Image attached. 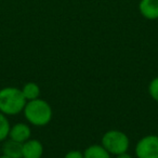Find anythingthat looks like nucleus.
<instances>
[{"mask_svg": "<svg viewBox=\"0 0 158 158\" xmlns=\"http://www.w3.org/2000/svg\"><path fill=\"white\" fill-rule=\"evenodd\" d=\"M101 145L112 156H117L129 151L130 140L123 131L112 129L102 135Z\"/></svg>", "mask_w": 158, "mask_h": 158, "instance_id": "3", "label": "nucleus"}, {"mask_svg": "<svg viewBox=\"0 0 158 158\" xmlns=\"http://www.w3.org/2000/svg\"><path fill=\"white\" fill-rule=\"evenodd\" d=\"M134 152L136 158H158V135L143 136L136 142Z\"/></svg>", "mask_w": 158, "mask_h": 158, "instance_id": "4", "label": "nucleus"}, {"mask_svg": "<svg viewBox=\"0 0 158 158\" xmlns=\"http://www.w3.org/2000/svg\"><path fill=\"white\" fill-rule=\"evenodd\" d=\"M84 158H112V155L101 144H92L85 149Z\"/></svg>", "mask_w": 158, "mask_h": 158, "instance_id": "9", "label": "nucleus"}, {"mask_svg": "<svg viewBox=\"0 0 158 158\" xmlns=\"http://www.w3.org/2000/svg\"><path fill=\"white\" fill-rule=\"evenodd\" d=\"M21 90H22V93L25 99H26V101L36 100L40 97V87L36 82H27L21 88Z\"/></svg>", "mask_w": 158, "mask_h": 158, "instance_id": "10", "label": "nucleus"}, {"mask_svg": "<svg viewBox=\"0 0 158 158\" xmlns=\"http://www.w3.org/2000/svg\"><path fill=\"white\" fill-rule=\"evenodd\" d=\"M2 154L10 158H22V144L11 139H7L3 141Z\"/></svg>", "mask_w": 158, "mask_h": 158, "instance_id": "8", "label": "nucleus"}, {"mask_svg": "<svg viewBox=\"0 0 158 158\" xmlns=\"http://www.w3.org/2000/svg\"><path fill=\"white\" fill-rule=\"evenodd\" d=\"M23 115L26 121L35 127H46L50 123L53 117V110L51 105L44 100L38 99L27 101Z\"/></svg>", "mask_w": 158, "mask_h": 158, "instance_id": "1", "label": "nucleus"}, {"mask_svg": "<svg viewBox=\"0 0 158 158\" xmlns=\"http://www.w3.org/2000/svg\"><path fill=\"white\" fill-rule=\"evenodd\" d=\"M10 121L8 116L0 112V142H3L9 138V132H10Z\"/></svg>", "mask_w": 158, "mask_h": 158, "instance_id": "11", "label": "nucleus"}, {"mask_svg": "<svg viewBox=\"0 0 158 158\" xmlns=\"http://www.w3.org/2000/svg\"><path fill=\"white\" fill-rule=\"evenodd\" d=\"M27 101L22 90L16 87H5L0 89V112L6 116H15L23 113Z\"/></svg>", "mask_w": 158, "mask_h": 158, "instance_id": "2", "label": "nucleus"}, {"mask_svg": "<svg viewBox=\"0 0 158 158\" xmlns=\"http://www.w3.org/2000/svg\"><path fill=\"white\" fill-rule=\"evenodd\" d=\"M64 158H84V153L78 149H72L65 154Z\"/></svg>", "mask_w": 158, "mask_h": 158, "instance_id": "13", "label": "nucleus"}, {"mask_svg": "<svg viewBox=\"0 0 158 158\" xmlns=\"http://www.w3.org/2000/svg\"><path fill=\"white\" fill-rule=\"evenodd\" d=\"M0 158H10V157H8V156L5 155V154H1V155H0Z\"/></svg>", "mask_w": 158, "mask_h": 158, "instance_id": "15", "label": "nucleus"}, {"mask_svg": "<svg viewBox=\"0 0 158 158\" xmlns=\"http://www.w3.org/2000/svg\"><path fill=\"white\" fill-rule=\"evenodd\" d=\"M148 93L151 98L158 103V76L153 78L148 85Z\"/></svg>", "mask_w": 158, "mask_h": 158, "instance_id": "12", "label": "nucleus"}, {"mask_svg": "<svg viewBox=\"0 0 158 158\" xmlns=\"http://www.w3.org/2000/svg\"><path fill=\"white\" fill-rule=\"evenodd\" d=\"M31 129L29 127V125L25 123H16L14 125L11 126L9 132V138L11 140L19 142L21 144H23L24 142H26L27 140L31 139Z\"/></svg>", "mask_w": 158, "mask_h": 158, "instance_id": "6", "label": "nucleus"}, {"mask_svg": "<svg viewBox=\"0 0 158 158\" xmlns=\"http://www.w3.org/2000/svg\"><path fill=\"white\" fill-rule=\"evenodd\" d=\"M44 153V144L37 139H29L22 144V158H41Z\"/></svg>", "mask_w": 158, "mask_h": 158, "instance_id": "5", "label": "nucleus"}, {"mask_svg": "<svg viewBox=\"0 0 158 158\" xmlns=\"http://www.w3.org/2000/svg\"><path fill=\"white\" fill-rule=\"evenodd\" d=\"M139 12L148 21L158 20V0H140Z\"/></svg>", "mask_w": 158, "mask_h": 158, "instance_id": "7", "label": "nucleus"}, {"mask_svg": "<svg viewBox=\"0 0 158 158\" xmlns=\"http://www.w3.org/2000/svg\"><path fill=\"white\" fill-rule=\"evenodd\" d=\"M115 158H132V156L127 152V153H123V154H119V155L115 156Z\"/></svg>", "mask_w": 158, "mask_h": 158, "instance_id": "14", "label": "nucleus"}]
</instances>
